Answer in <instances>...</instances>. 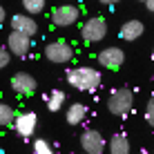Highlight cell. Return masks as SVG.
<instances>
[{
	"label": "cell",
	"instance_id": "cell-23",
	"mask_svg": "<svg viewBox=\"0 0 154 154\" xmlns=\"http://www.w3.org/2000/svg\"><path fill=\"white\" fill-rule=\"evenodd\" d=\"M152 60H154V49H152Z\"/></svg>",
	"mask_w": 154,
	"mask_h": 154
},
{
	"label": "cell",
	"instance_id": "cell-10",
	"mask_svg": "<svg viewBox=\"0 0 154 154\" xmlns=\"http://www.w3.org/2000/svg\"><path fill=\"white\" fill-rule=\"evenodd\" d=\"M11 89H14L16 94H20V96H31V94L38 89V83H36V78L31 76V74L18 72L11 78Z\"/></svg>",
	"mask_w": 154,
	"mask_h": 154
},
{
	"label": "cell",
	"instance_id": "cell-9",
	"mask_svg": "<svg viewBox=\"0 0 154 154\" xmlns=\"http://www.w3.org/2000/svg\"><path fill=\"white\" fill-rule=\"evenodd\" d=\"M9 23H11V31L23 34V36H27V38L36 36V31H38V23L27 14H14Z\"/></svg>",
	"mask_w": 154,
	"mask_h": 154
},
{
	"label": "cell",
	"instance_id": "cell-25",
	"mask_svg": "<svg viewBox=\"0 0 154 154\" xmlns=\"http://www.w3.org/2000/svg\"><path fill=\"white\" fill-rule=\"evenodd\" d=\"M81 154H85V152H81Z\"/></svg>",
	"mask_w": 154,
	"mask_h": 154
},
{
	"label": "cell",
	"instance_id": "cell-17",
	"mask_svg": "<svg viewBox=\"0 0 154 154\" xmlns=\"http://www.w3.org/2000/svg\"><path fill=\"white\" fill-rule=\"evenodd\" d=\"M23 9H25V14L27 16H38V14H42L45 11V2L42 0H23Z\"/></svg>",
	"mask_w": 154,
	"mask_h": 154
},
{
	"label": "cell",
	"instance_id": "cell-3",
	"mask_svg": "<svg viewBox=\"0 0 154 154\" xmlns=\"http://www.w3.org/2000/svg\"><path fill=\"white\" fill-rule=\"evenodd\" d=\"M45 58L49 63H56V65H65L74 58V47L65 40H54L45 47Z\"/></svg>",
	"mask_w": 154,
	"mask_h": 154
},
{
	"label": "cell",
	"instance_id": "cell-22",
	"mask_svg": "<svg viewBox=\"0 0 154 154\" xmlns=\"http://www.w3.org/2000/svg\"><path fill=\"white\" fill-rule=\"evenodd\" d=\"M5 18H7V11H5V7H2V5H0V25L5 23Z\"/></svg>",
	"mask_w": 154,
	"mask_h": 154
},
{
	"label": "cell",
	"instance_id": "cell-12",
	"mask_svg": "<svg viewBox=\"0 0 154 154\" xmlns=\"http://www.w3.org/2000/svg\"><path fill=\"white\" fill-rule=\"evenodd\" d=\"M143 31H145V25L141 20H127V23H123V27L119 29V36L123 40L132 42V40H139L143 36Z\"/></svg>",
	"mask_w": 154,
	"mask_h": 154
},
{
	"label": "cell",
	"instance_id": "cell-15",
	"mask_svg": "<svg viewBox=\"0 0 154 154\" xmlns=\"http://www.w3.org/2000/svg\"><path fill=\"white\" fill-rule=\"evenodd\" d=\"M45 103H47V109H49V112H58V109L65 105V92L51 89V92L45 96Z\"/></svg>",
	"mask_w": 154,
	"mask_h": 154
},
{
	"label": "cell",
	"instance_id": "cell-5",
	"mask_svg": "<svg viewBox=\"0 0 154 154\" xmlns=\"http://www.w3.org/2000/svg\"><path fill=\"white\" fill-rule=\"evenodd\" d=\"M81 36L85 42H98L103 40L105 36H107V23H105V18H98V16H94V18H87L81 29Z\"/></svg>",
	"mask_w": 154,
	"mask_h": 154
},
{
	"label": "cell",
	"instance_id": "cell-13",
	"mask_svg": "<svg viewBox=\"0 0 154 154\" xmlns=\"http://www.w3.org/2000/svg\"><path fill=\"white\" fill-rule=\"evenodd\" d=\"M87 116V105L85 103H72L67 107V114H65V121L69 125H81Z\"/></svg>",
	"mask_w": 154,
	"mask_h": 154
},
{
	"label": "cell",
	"instance_id": "cell-4",
	"mask_svg": "<svg viewBox=\"0 0 154 154\" xmlns=\"http://www.w3.org/2000/svg\"><path fill=\"white\" fill-rule=\"evenodd\" d=\"M81 18V9L76 5H60V7L51 9V23L56 27H72Z\"/></svg>",
	"mask_w": 154,
	"mask_h": 154
},
{
	"label": "cell",
	"instance_id": "cell-1",
	"mask_svg": "<svg viewBox=\"0 0 154 154\" xmlns=\"http://www.w3.org/2000/svg\"><path fill=\"white\" fill-rule=\"evenodd\" d=\"M65 78L67 85H72L78 92H96L100 87V81H103L100 72L94 67H72V69H67Z\"/></svg>",
	"mask_w": 154,
	"mask_h": 154
},
{
	"label": "cell",
	"instance_id": "cell-19",
	"mask_svg": "<svg viewBox=\"0 0 154 154\" xmlns=\"http://www.w3.org/2000/svg\"><path fill=\"white\" fill-rule=\"evenodd\" d=\"M145 121L150 125H154V96L147 100V105H145Z\"/></svg>",
	"mask_w": 154,
	"mask_h": 154
},
{
	"label": "cell",
	"instance_id": "cell-20",
	"mask_svg": "<svg viewBox=\"0 0 154 154\" xmlns=\"http://www.w3.org/2000/svg\"><path fill=\"white\" fill-rule=\"evenodd\" d=\"M9 60H11V54H9V49L0 45V69H5V67L9 65Z\"/></svg>",
	"mask_w": 154,
	"mask_h": 154
},
{
	"label": "cell",
	"instance_id": "cell-14",
	"mask_svg": "<svg viewBox=\"0 0 154 154\" xmlns=\"http://www.w3.org/2000/svg\"><path fill=\"white\" fill-rule=\"evenodd\" d=\"M107 147H109V154H130V139H127L123 132H116L112 139H109Z\"/></svg>",
	"mask_w": 154,
	"mask_h": 154
},
{
	"label": "cell",
	"instance_id": "cell-2",
	"mask_svg": "<svg viewBox=\"0 0 154 154\" xmlns=\"http://www.w3.org/2000/svg\"><path fill=\"white\" fill-rule=\"evenodd\" d=\"M107 109L114 116H121V119L130 116L132 109H134V94H132V89L130 87L114 89V92L107 96Z\"/></svg>",
	"mask_w": 154,
	"mask_h": 154
},
{
	"label": "cell",
	"instance_id": "cell-18",
	"mask_svg": "<svg viewBox=\"0 0 154 154\" xmlns=\"http://www.w3.org/2000/svg\"><path fill=\"white\" fill-rule=\"evenodd\" d=\"M34 154H54V147H51L49 141L36 139V141H34Z\"/></svg>",
	"mask_w": 154,
	"mask_h": 154
},
{
	"label": "cell",
	"instance_id": "cell-11",
	"mask_svg": "<svg viewBox=\"0 0 154 154\" xmlns=\"http://www.w3.org/2000/svg\"><path fill=\"white\" fill-rule=\"evenodd\" d=\"M7 49H9V54H14V56H27L29 54V49H31V38H27V36H23V34H16V31H11V34L7 36Z\"/></svg>",
	"mask_w": 154,
	"mask_h": 154
},
{
	"label": "cell",
	"instance_id": "cell-6",
	"mask_svg": "<svg viewBox=\"0 0 154 154\" xmlns=\"http://www.w3.org/2000/svg\"><path fill=\"white\" fill-rule=\"evenodd\" d=\"M105 139L98 130H85L81 134V147L85 154H103L105 150Z\"/></svg>",
	"mask_w": 154,
	"mask_h": 154
},
{
	"label": "cell",
	"instance_id": "cell-7",
	"mask_svg": "<svg viewBox=\"0 0 154 154\" xmlns=\"http://www.w3.org/2000/svg\"><path fill=\"white\" fill-rule=\"evenodd\" d=\"M38 127V116L36 112H20L16 114V121H14V130L18 132L23 139H31Z\"/></svg>",
	"mask_w": 154,
	"mask_h": 154
},
{
	"label": "cell",
	"instance_id": "cell-24",
	"mask_svg": "<svg viewBox=\"0 0 154 154\" xmlns=\"http://www.w3.org/2000/svg\"><path fill=\"white\" fill-rule=\"evenodd\" d=\"M141 154H145V152H141Z\"/></svg>",
	"mask_w": 154,
	"mask_h": 154
},
{
	"label": "cell",
	"instance_id": "cell-16",
	"mask_svg": "<svg viewBox=\"0 0 154 154\" xmlns=\"http://www.w3.org/2000/svg\"><path fill=\"white\" fill-rule=\"evenodd\" d=\"M14 121H16L14 107L7 103H0V127H14Z\"/></svg>",
	"mask_w": 154,
	"mask_h": 154
},
{
	"label": "cell",
	"instance_id": "cell-8",
	"mask_svg": "<svg viewBox=\"0 0 154 154\" xmlns=\"http://www.w3.org/2000/svg\"><path fill=\"white\" fill-rule=\"evenodd\" d=\"M98 63L105 69H121V65L125 63V51L121 47H105L103 51H98Z\"/></svg>",
	"mask_w": 154,
	"mask_h": 154
},
{
	"label": "cell",
	"instance_id": "cell-21",
	"mask_svg": "<svg viewBox=\"0 0 154 154\" xmlns=\"http://www.w3.org/2000/svg\"><path fill=\"white\" fill-rule=\"evenodd\" d=\"M145 9L154 14V0H145Z\"/></svg>",
	"mask_w": 154,
	"mask_h": 154
}]
</instances>
